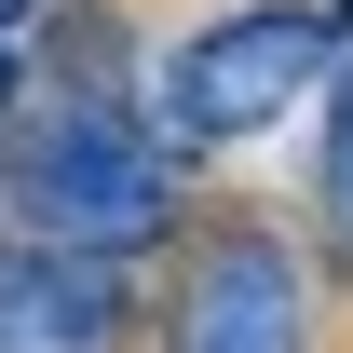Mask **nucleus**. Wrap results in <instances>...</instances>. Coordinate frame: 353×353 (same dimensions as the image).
I'll return each mask as SVG.
<instances>
[{
	"instance_id": "f257e3e1",
	"label": "nucleus",
	"mask_w": 353,
	"mask_h": 353,
	"mask_svg": "<svg viewBox=\"0 0 353 353\" xmlns=\"http://www.w3.org/2000/svg\"><path fill=\"white\" fill-rule=\"evenodd\" d=\"M0 190H14V218L41 231V245H82V259H136V245L176 218V163L109 109V95L41 109V123L14 136Z\"/></svg>"
},
{
	"instance_id": "f03ea898",
	"label": "nucleus",
	"mask_w": 353,
	"mask_h": 353,
	"mask_svg": "<svg viewBox=\"0 0 353 353\" xmlns=\"http://www.w3.org/2000/svg\"><path fill=\"white\" fill-rule=\"evenodd\" d=\"M340 54V28L326 14H299V0H259V14H218V28H190L163 68V123L190 136V150H231V136H259L299 109V82Z\"/></svg>"
},
{
	"instance_id": "7ed1b4c3",
	"label": "nucleus",
	"mask_w": 353,
	"mask_h": 353,
	"mask_svg": "<svg viewBox=\"0 0 353 353\" xmlns=\"http://www.w3.org/2000/svg\"><path fill=\"white\" fill-rule=\"evenodd\" d=\"M312 312H299V259L272 231H204L190 272H176V312H163V353H299Z\"/></svg>"
},
{
	"instance_id": "20e7f679",
	"label": "nucleus",
	"mask_w": 353,
	"mask_h": 353,
	"mask_svg": "<svg viewBox=\"0 0 353 353\" xmlns=\"http://www.w3.org/2000/svg\"><path fill=\"white\" fill-rule=\"evenodd\" d=\"M109 340H123V259L0 245V353H109Z\"/></svg>"
},
{
	"instance_id": "39448f33",
	"label": "nucleus",
	"mask_w": 353,
	"mask_h": 353,
	"mask_svg": "<svg viewBox=\"0 0 353 353\" xmlns=\"http://www.w3.org/2000/svg\"><path fill=\"white\" fill-rule=\"evenodd\" d=\"M340 95H326V163H312V204H326V245L353 259V28H340Z\"/></svg>"
},
{
	"instance_id": "423d86ee",
	"label": "nucleus",
	"mask_w": 353,
	"mask_h": 353,
	"mask_svg": "<svg viewBox=\"0 0 353 353\" xmlns=\"http://www.w3.org/2000/svg\"><path fill=\"white\" fill-rule=\"evenodd\" d=\"M14 95H28V54H14V41H0V123H14Z\"/></svg>"
},
{
	"instance_id": "0eeeda50",
	"label": "nucleus",
	"mask_w": 353,
	"mask_h": 353,
	"mask_svg": "<svg viewBox=\"0 0 353 353\" xmlns=\"http://www.w3.org/2000/svg\"><path fill=\"white\" fill-rule=\"evenodd\" d=\"M28 14H41V0H0V28H28Z\"/></svg>"
}]
</instances>
